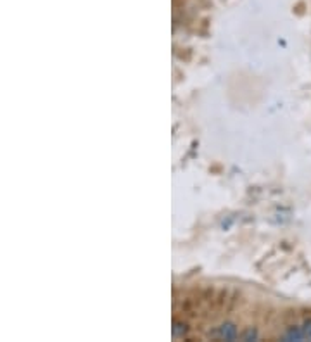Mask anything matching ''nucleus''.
Masks as SVG:
<instances>
[{"instance_id":"3","label":"nucleus","mask_w":311,"mask_h":342,"mask_svg":"<svg viewBox=\"0 0 311 342\" xmlns=\"http://www.w3.org/2000/svg\"><path fill=\"white\" fill-rule=\"evenodd\" d=\"M187 333V325L182 322H175L173 323V335L178 339V337H183Z\"/></svg>"},{"instance_id":"4","label":"nucleus","mask_w":311,"mask_h":342,"mask_svg":"<svg viewBox=\"0 0 311 342\" xmlns=\"http://www.w3.org/2000/svg\"><path fill=\"white\" fill-rule=\"evenodd\" d=\"M241 339L242 340H253V339H256V330H254V328H247V330L241 335Z\"/></svg>"},{"instance_id":"5","label":"nucleus","mask_w":311,"mask_h":342,"mask_svg":"<svg viewBox=\"0 0 311 342\" xmlns=\"http://www.w3.org/2000/svg\"><path fill=\"white\" fill-rule=\"evenodd\" d=\"M302 332H304L306 335V340H311V320H306V322L302 323Z\"/></svg>"},{"instance_id":"2","label":"nucleus","mask_w":311,"mask_h":342,"mask_svg":"<svg viewBox=\"0 0 311 342\" xmlns=\"http://www.w3.org/2000/svg\"><path fill=\"white\" fill-rule=\"evenodd\" d=\"M285 340H306V335L302 332V327H294L285 333Z\"/></svg>"},{"instance_id":"1","label":"nucleus","mask_w":311,"mask_h":342,"mask_svg":"<svg viewBox=\"0 0 311 342\" xmlns=\"http://www.w3.org/2000/svg\"><path fill=\"white\" fill-rule=\"evenodd\" d=\"M218 337H220L221 340H235L239 335L237 332V327H235L234 323H223L220 328H218Z\"/></svg>"}]
</instances>
